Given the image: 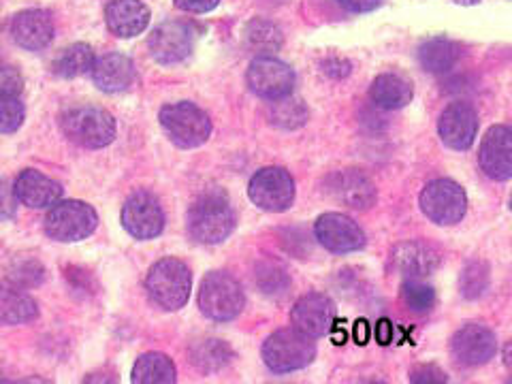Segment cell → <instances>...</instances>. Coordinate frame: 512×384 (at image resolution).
Masks as SVG:
<instances>
[{"label": "cell", "instance_id": "83f0119b", "mask_svg": "<svg viewBox=\"0 0 512 384\" xmlns=\"http://www.w3.org/2000/svg\"><path fill=\"white\" fill-rule=\"evenodd\" d=\"M190 359L199 372L214 374L229 365L233 359V350L222 340H201L190 348Z\"/></svg>", "mask_w": 512, "mask_h": 384}, {"label": "cell", "instance_id": "2e32d148", "mask_svg": "<svg viewBox=\"0 0 512 384\" xmlns=\"http://www.w3.org/2000/svg\"><path fill=\"white\" fill-rule=\"evenodd\" d=\"M389 263L399 276L408 280H421L434 274L442 265V254L434 244L412 239V242H402L391 250Z\"/></svg>", "mask_w": 512, "mask_h": 384}, {"label": "cell", "instance_id": "8fae6325", "mask_svg": "<svg viewBox=\"0 0 512 384\" xmlns=\"http://www.w3.org/2000/svg\"><path fill=\"white\" fill-rule=\"evenodd\" d=\"M199 37V28L190 22H165L154 28L150 35V54L160 64H178L186 60Z\"/></svg>", "mask_w": 512, "mask_h": 384}, {"label": "cell", "instance_id": "9a60e30c", "mask_svg": "<svg viewBox=\"0 0 512 384\" xmlns=\"http://www.w3.org/2000/svg\"><path fill=\"white\" fill-rule=\"evenodd\" d=\"M451 352L459 365L478 367L489 363L498 352V340L495 333L478 323H468L455 331L451 340Z\"/></svg>", "mask_w": 512, "mask_h": 384}, {"label": "cell", "instance_id": "d6986e66", "mask_svg": "<svg viewBox=\"0 0 512 384\" xmlns=\"http://www.w3.org/2000/svg\"><path fill=\"white\" fill-rule=\"evenodd\" d=\"M293 327L310 338H323L335 323V303L323 293L303 295L291 310Z\"/></svg>", "mask_w": 512, "mask_h": 384}, {"label": "cell", "instance_id": "9c48e42d", "mask_svg": "<svg viewBox=\"0 0 512 384\" xmlns=\"http://www.w3.org/2000/svg\"><path fill=\"white\" fill-rule=\"evenodd\" d=\"M250 201L265 212L280 214L286 212L295 201V180L282 167L259 169L248 184Z\"/></svg>", "mask_w": 512, "mask_h": 384}, {"label": "cell", "instance_id": "ac0fdd59", "mask_svg": "<svg viewBox=\"0 0 512 384\" xmlns=\"http://www.w3.org/2000/svg\"><path fill=\"white\" fill-rule=\"evenodd\" d=\"M480 169L495 182L512 178V131L504 124L491 126L480 143Z\"/></svg>", "mask_w": 512, "mask_h": 384}, {"label": "cell", "instance_id": "44dd1931", "mask_svg": "<svg viewBox=\"0 0 512 384\" xmlns=\"http://www.w3.org/2000/svg\"><path fill=\"white\" fill-rule=\"evenodd\" d=\"M13 188L18 201L32 210H47L62 199V186L35 169L22 171Z\"/></svg>", "mask_w": 512, "mask_h": 384}, {"label": "cell", "instance_id": "52a82bcc", "mask_svg": "<svg viewBox=\"0 0 512 384\" xmlns=\"http://www.w3.org/2000/svg\"><path fill=\"white\" fill-rule=\"evenodd\" d=\"M99 227V214L84 201H58L45 216V233L56 242H82Z\"/></svg>", "mask_w": 512, "mask_h": 384}, {"label": "cell", "instance_id": "60d3db41", "mask_svg": "<svg viewBox=\"0 0 512 384\" xmlns=\"http://www.w3.org/2000/svg\"><path fill=\"white\" fill-rule=\"evenodd\" d=\"M338 3L352 13H370L380 7L382 0H338Z\"/></svg>", "mask_w": 512, "mask_h": 384}, {"label": "cell", "instance_id": "d4e9b609", "mask_svg": "<svg viewBox=\"0 0 512 384\" xmlns=\"http://www.w3.org/2000/svg\"><path fill=\"white\" fill-rule=\"evenodd\" d=\"M461 45L448 37H431L419 47V62L427 73L444 75L457 67L461 60Z\"/></svg>", "mask_w": 512, "mask_h": 384}, {"label": "cell", "instance_id": "3957f363", "mask_svg": "<svg viewBox=\"0 0 512 384\" xmlns=\"http://www.w3.org/2000/svg\"><path fill=\"white\" fill-rule=\"evenodd\" d=\"M314 338L299 329H280L263 344V361L274 374H291L308 367L316 357Z\"/></svg>", "mask_w": 512, "mask_h": 384}, {"label": "cell", "instance_id": "e575fe53", "mask_svg": "<svg viewBox=\"0 0 512 384\" xmlns=\"http://www.w3.org/2000/svg\"><path fill=\"white\" fill-rule=\"evenodd\" d=\"M271 120L280 128H299L301 124H306L308 111L301 105V101H288V96H284V99L274 101V114H271Z\"/></svg>", "mask_w": 512, "mask_h": 384}, {"label": "cell", "instance_id": "d590c367", "mask_svg": "<svg viewBox=\"0 0 512 384\" xmlns=\"http://www.w3.org/2000/svg\"><path fill=\"white\" fill-rule=\"evenodd\" d=\"M43 267L39 261L35 259H24V261H18L13 265L11 274H9V280L15 282L22 288H30V286H37L43 282Z\"/></svg>", "mask_w": 512, "mask_h": 384}, {"label": "cell", "instance_id": "7c38bea8", "mask_svg": "<svg viewBox=\"0 0 512 384\" xmlns=\"http://www.w3.org/2000/svg\"><path fill=\"white\" fill-rule=\"evenodd\" d=\"M248 86L250 90L267 101H278L291 96L295 88V71L286 62L274 56H259L248 67Z\"/></svg>", "mask_w": 512, "mask_h": 384}, {"label": "cell", "instance_id": "603a6c76", "mask_svg": "<svg viewBox=\"0 0 512 384\" xmlns=\"http://www.w3.org/2000/svg\"><path fill=\"white\" fill-rule=\"evenodd\" d=\"M90 73H92L96 88H101L103 92H109V94L122 92L128 86H133V82H135L133 60L124 54H118V52H111V54L96 58Z\"/></svg>", "mask_w": 512, "mask_h": 384}, {"label": "cell", "instance_id": "74e56055", "mask_svg": "<svg viewBox=\"0 0 512 384\" xmlns=\"http://www.w3.org/2000/svg\"><path fill=\"white\" fill-rule=\"evenodd\" d=\"M446 374L436 365H419L410 372V382H446Z\"/></svg>", "mask_w": 512, "mask_h": 384}, {"label": "cell", "instance_id": "484cf974", "mask_svg": "<svg viewBox=\"0 0 512 384\" xmlns=\"http://www.w3.org/2000/svg\"><path fill=\"white\" fill-rule=\"evenodd\" d=\"M412 96H414L412 84L397 73L378 75L370 88L372 103L380 109H387V111L404 109L412 101Z\"/></svg>", "mask_w": 512, "mask_h": 384}, {"label": "cell", "instance_id": "ffe728a7", "mask_svg": "<svg viewBox=\"0 0 512 384\" xmlns=\"http://www.w3.org/2000/svg\"><path fill=\"white\" fill-rule=\"evenodd\" d=\"M52 13L43 9L22 11L11 22V35L20 47L28 52H41L54 41Z\"/></svg>", "mask_w": 512, "mask_h": 384}, {"label": "cell", "instance_id": "b9f144b4", "mask_svg": "<svg viewBox=\"0 0 512 384\" xmlns=\"http://www.w3.org/2000/svg\"><path fill=\"white\" fill-rule=\"evenodd\" d=\"M323 71L331 77H346L350 73V64L342 58H329L323 62Z\"/></svg>", "mask_w": 512, "mask_h": 384}, {"label": "cell", "instance_id": "d6a6232c", "mask_svg": "<svg viewBox=\"0 0 512 384\" xmlns=\"http://www.w3.org/2000/svg\"><path fill=\"white\" fill-rule=\"evenodd\" d=\"M26 109L15 92H0V133H15L24 124Z\"/></svg>", "mask_w": 512, "mask_h": 384}, {"label": "cell", "instance_id": "ba28073f", "mask_svg": "<svg viewBox=\"0 0 512 384\" xmlns=\"http://www.w3.org/2000/svg\"><path fill=\"white\" fill-rule=\"evenodd\" d=\"M421 212L440 227H451L461 222L468 212V197L457 182L440 178L429 182L419 197Z\"/></svg>", "mask_w": 512, "mask_h": 384}, {"label": "cell", "instance_id": "6da1fadb", "mask_svg": "<svg viewBox=\"0 0 512 384\" xmlns=\"http://www.w3.org/2000/svg\"><path fill=\"white\" fill-rule=\"evenodd\" d=\"M235 212L231 201L218 190L201 195L188 210V233L199 244L216 246L235 231Z\"/></svg>", "mask_w": 512, "mask_h": 384}, {"label": "cell", "instance_id": "836d02e7", "mask_svg": "<svg viewBox=\"0 0 512 384\" xmlns=\"http://www.w3.org/2000/svg\"><path fill=\"white\" fill-rule=\"evenodd\" d=\"M461 293L466 299H478L483 297L489 288V267L480 261L470 263L459 278Z\"/></svg>", "mask_w": 512, "mask_h": 384}, {"label": "cell", "instance_id": "f35d334b", "mask_svg": "<svg viewBox=\"0 0 512 384\" xmlns=\"http://www.w3.org/2000/svg\"><path fill=\"white\" fill-rule=\"evenodd\" d=\"M175 7L186 13H207L218 7L220 0H173Z\"/></svg>", "mask_w": 512, "mask_h": 384}, {"label": "cell", "instance_id": "30bf717a", "mask_svg": "<svg viewBox=\"0 0 512 384\" xmlns=\"http://www.w3.org/2000/svg\"><path fill=\"white\" fill-rule=\"evenodd\" d=\"M122 227L141 242L158 237L165 229L163 205L148 190L133 192L122 207Z\"/></svg>", "mask_w": 512, "mask_h": 384}, {"label": "cell", "instance_id": "4316f807", "mask_svg": "<svg viewBox=\"0 0 512 384\" xmlns=\"http://www.w3.org/2000/svg\"><path fill=\"white\" fill-rule=\"evenodd\" d=\"M131 380L135 384H173L175 365L163 352H146L137 359Z\"/></svg>", "mask_w": 512, "mask_h": 384}, {"label": "cell", "instance_id": "4dcf8cb0", "mask_svg": "<svg viewBox=\"0 0 512 384\" xmlns=\"http://www.w3.org/2000/svg\"><path fill=\"white\" fill-rule=\"evenodd\" d=\"M254 282L269 297H282L288 291V286H291V278H288L286 269L276 261H263L256 265Z\"/></svg>", "mask_w": 512, "mask_h": 384}, {"label": "cell", "instance_id": "f1b7e54d", "mask_svg": "<svg viewBox=\"0 0 512 384\" xmlns=\"http://www.w3.org/2000/svg\"><path fill=\"white\" fill-rule=\"evenodd\" d=\"M94 52L92 47L86 43H75L64 50L56 62H54V73L64 79H75L82 77L92 71L94 67Z\"/></svg>", "mask_w": 512, "mask_h": 384}, {"label": "cell", "instance_id": "7a4b0ae2", "mask_svg": "<svg viewBox=\"0 0 512 384\" xmlns=\"http://www.w3.org/2000/svg\"><path fill=\"white\" fill-rule=\"evenodd\" d=\"M62 133L79 148L99 150L116 139V120L101 107H73L60 118Z\"/></svg>", "mask_w": 512, "mask_h": 384}, {"label": "cell", "instance_id": "4fadbf2b", "mask_svg": "<svg viewBox=\"0 0 512 384\" xmlns=\"http://www.w3.org/2000/svg\"><path fill=\"white\" fill-rule=\"evenodd\" d=\"M323 186L327 197H331L335 203L352 207V210H370L378 199L374 182L355 169L335 171L327 175Z\"/></svg>", "mask_w": 512, "mask_h": 384}, {"label": "cell", "instance_id": "8992f818", "mask_svg": "<svg viewBox=\"0 0 512 384\" xmlns=\"http://www.w3.org/2000/svg\"><path fill=\"white\" fill-rule=\"evenodd\" d=\"M160 126L169 139L184 150L199 148L212 135V120L205 111L188 101L173 103L160 109Z\"/></svg>", "mask_w": 512, "mask_h": 384}, {"label": "cell", "instance_id": "5bb4252c", "mask_svg": "<svg viewBox=\"0 0 512 384\" xmlns=\"http://www.w3.org/2000/svg\"><path fill=\"white\" fill-rule=\"evenodd\" d=\"M314 235L325 250L333 254L357 252L365 246V233L359 224L338 212L323 214L314 224Z\"/></svg>", "mask_w": 512, "mask_h": 384}, {"label": "cell", "instance_id": "cb8c5ba5", "mask_svg": "<svg viewBox=\"0 0 512 384\" xmlns=\"http://www.w3.org/2000/svg\"><path fill=\"white\" fill-rule=\"evenodd\" d=\"M39 316V308L22 286L15 282L0 280V323L24 325Z\"/></svg>", "mask_w": 512, "mask_h": 384}, {"label": "cell", "instance_id": "ab89813d", "mask_svg": "<svg viewBox=\"0 0 512 384\" xmlns=\"http://www.w3.org/2000/svg\"><path fill=\"white\" fill-rule=\"evenodd\" d=\"M22 90V77L13 69H0V92H15Z\"/></svg>", "mask_w": 512, "mask_h": 384}, {"label": "cell", "instance_id": "f546056e", "mask_svg": "<svg viewBox=\"0 0 512 384\" xmlns=\"http://www.w3.org/2000/svg\"><path fill=\"white\" fill-rule=\"evenodd\" d=\"M246 37L252 50L261 52L265 56H271V52H278L284 41L282 30L267 20H252L248 24Z\"/></svg>", "mask_w": 512, "mask_h": 384}, {"label": "cell", "instance_id": "8d00e7d4", "mask_svg": "<svg viewBox=\"0 0 512 384\" xmlns=\"http://www.w3.org/2000/svg\"><path fill=\"white\" fill-rule=\"evenodd\" d=\"M18 197H15V188L7 178H0V222H5L18 212Z\"/></svg>", "mask_w": 512, "mask_h": 384}, {"label": "cell", "instance_id": "7402d4cb", "mask_svg": "<svg viewBox=\"0 0 512 384\" xmlns=\"http://www.w3.org/2000/svg\"><path fill=\"white\" fill-rule=\"evenodd\" d=\"M105 22L116 37L131 39L148 28L150 9L141 0H111L105 9Z\"/></svg>", "mask_w": 512, "mask_h": 384}, {"label": "cell", "instance_id": "5b68a950", "mask_svg": "<svg viewBox=\"0 0 512 384\" xmlns=\"http://www.w3.org/2000/svg\"><path fill=\"white\" fill-rule=\"evenodd\" d=\"M246 306L244 288L227 271H210L201 282L199 291V308L201 312L216 320V323H227L237 318Z\"/></svg>", "mask_w": 512, "mask_h": 384}, {"label": "cell", "instance_id": "1f68e13d", "mask_svg": "<svg viewBox=\"0 0 512 384\" xmlns=\"http://www.w3.org/2000/svg\"><path fill=\"white\" fill-rule=\"evenodd\" d=\"M404 306L414 314H427L436 306V291L421 280H406L402 284Z\"/></svg>", "mask_w": 512, "mask_h": 384}, {"label": "cell", "instance_id": "277c9868", "mask_svg": "<svg viewBox=\"0 0 512 384\" xmlns=\"http://www.w3.org/2000/svg\"><path fill=\"white\" fill-rule=\"evenodd\" d=\"M146 288L156 306L169 312L180 310L186 306V301L190 297V288H192L190 269L184 261L173 259V256L160 259L150 269Z\"/></svg>", "mask_w": 512, "mask_h": 384}, {"label": "cell", "instance_id": "e0dca14e", "mask_svg": "<svg viewBox=\"0 0 512 384\" xmlns=\"http://www.w3.org/2000/svg\"><path fill=\"white\" fill-rule=\"evenodd\" d=\"M438 133L444 146L466 152L474 146L478 135V114L470 103H451L438 120Z\"/></svg>", "mask_w": 512, "mask_h": 384}, {"label": "cell", "instance_id": "7bdbcfd3", "mask_svg": "<svg viewBox=\"0 0 512 384\" xmlns=\"http://www.w3.org/2000/svg\"><path fill=\"white\" fill-rule=\"evenodd\" d=\"M457 5H463V7H470V5H476L478 0H455Z\"/></svg>", "mask_w": 512, "mask_h": 384}]
</instances>
